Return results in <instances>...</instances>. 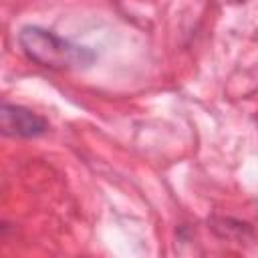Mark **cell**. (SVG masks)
Here are the masks:
<instances>
[{
    "label": "cell",
    "mask_w": 258,
    "mask_h": 258,
    "mask_svg": "<svg viewBox=\"0 0 258 258\" xmlns=\"http://www.w3.org/2000/svg\"><path fill=\"white\" fill-rule=\"evenodd\" d=\"M18 44L26 54V58L54 71L87 69L97 58V54L91 48L75 44L69 38L58 36L54 30L36 24H28L20 28Z\"/></svg>",
    "instance_id": "6da1fadb"
},
{
    "label": "cell",
    "mask_w": 258,
    "mask_h": 258,
    "mask_svg": "<svg viewBox=\"0 0 258 258\" xmlns=\"http://www.w3.org/2000/svg\"><path fill=\"white\" fill-rule=\"evenodd\" d=\"M0 129L6 137L36 139L48 131V121L22 105L2 103L0 107Z\"/></svg>",
    "instance_id": "7a4b0ae2"
},
{
    "label": "cell",
    "mask_w": 258,
    "mask_h": 258,
    "mask_svg": "<svg viewBox=\"0 0 258 258\" xmlns=\"http://www.w3.org/2000/svg\"><path fill=\"white\" fill-rule=\"evenodd\" d=\"M234 2H244V0H234Z\"/></svg>",
    "instance_id": "3957f363"
}]
</instances>
